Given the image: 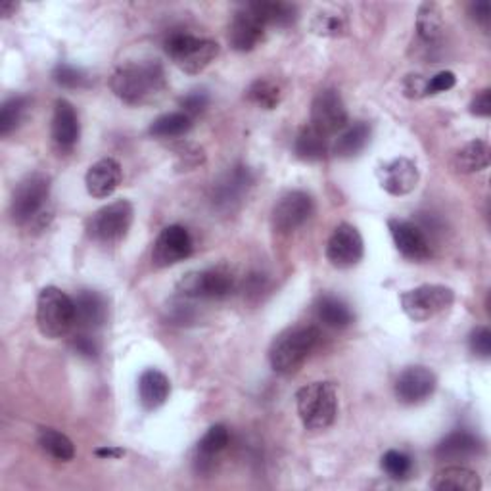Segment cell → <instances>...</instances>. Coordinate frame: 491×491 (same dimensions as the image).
<instances>
[{
	"mask_svg": "<svg viewBox=\"0 0 491 491\" xmlns=\"http://www.w3.org/2000/svg\"><path fill=\"white\" fill-rule=\"evenodd\" d=\"M311 31L319 37H344L347 33V19L340 12H319L311 19Z\"/></svg>",
	"mask_w": 491,
	"mask_h": 491,
	"instance_id": "obj_36",
	"label": "cell"
},
{
	"mask_svg": "<svg viewBox=\"0 0 491 491\" xmlns=\"http://www.w3.org/2000/svg\"><path fill=\"white\" fill-rule=\"evenodd\" d=\"M426 81L422 75H407L403 81V94L407 98H422L426 96Z\"/></svg>",
	"mask_w": 491,
	"mask_h": 491,
	"instance_id": "obj_44",
	"label": "cell"
},
{
	"mask_svg": "<svg viewBox=\"0 0 491 491\" xmlns=\"http://www.w3.org/2000/svg\"><path fill=\"white\" fill-rule=\"evenodd\" d=\"M175 154H176V160H179V164H176V167H181L185 171H190L194 167H198L206 162V154L202 148H198L196 144H181L175 148Z\"/></svg>",
	"mask_w": 491,
	"mask_h": 491,
	"instance_id": "obj_39",
	"label": "cell"
},
{
	"mask_svg": "<svg viewBox=\"0 0 491 491\" xmlns=\"http://www.w3.org/2000/svg\"><path fill=\"white\" fill-rule=\"evenodd\" d=\"M317 319L330 328H346L353 323V313L346 302L336 296H321L315 304Z\"/></svg>",
	"mask_w": 491,
	"mask_h": 491,
	"instance_id": "obj_29",
	"label": "cell"
},
{
	"mask_svg": "<svg viewBox=\"0 0 491 491\" xmlns=\"http://www.w3.org/2000/svg\"><path fill=\"white\" fill-rule=\"evenodd\" d=\"M50 194V179L43 173H31L19 181L12 194L10 215L16 225H27L41 218Z\"/></svg>",
	"mask_w": 491,
	"mask_h": 491,
	"instance_id": "obj_8",
	"label": "cell"
},
{
	"mask_svg": "<svg viewBox=\"0 0 491 491\" xmlns=\"http://www.w3.org/2000/svg\"><path fill=\"white\" fill-rule=\"evenodd\" d=\"M230 442L229 428L225 424H213L208 428L202 440L196 443V463L200 466L211 464V459L218 457L221 451L227 449Z\"/></svg>",
	"mask_w": 491,
	"mask_h": 491,
	"instance_id": "obj_28",
	"label": "cell"
},
{
	"mask_svg": "<svg viewBox=\"0 0 491 491\" xmlns=\"http://www.w3.org/2000/svg\"><path fill=\"white\" fill-rule=\"evenodd\" d=\"M455 85H457V77L454 71H440L426 81V96L451 91Z\"/></svg>",
	"mask_w": 491,
	"mask_h": 491,
	"instance_id": "obj_41",
	"label": "cell"
},
{
	"mask_svg": "<svg viewBox=\"0 0 491 491\" xmlns=\"http://www.w3.org/2000/svg\"><path fill=\"white\" fill-rule=\"evenodd\" d=\"M296 407L302 424L311 430H326L338 415V391L334 382H313L298 390Z\"/></svg>",
	"mask_w": 491,
	"mask_h": 491,
	"instance_id": "obj_3",
	"label": "cell"
},
{
	"mask_svg": "<svg viewBox=\"0 0 491 491\" xmlns=\"http://www.w3.org/2000/svg\"><path fill=\"white\" fill-rule=\"evenodd\" d=\"M209 104V96L204 91H192L185 98H181V108L187 115H198L202 113Z\"/></svg>",
	"mask_w": 491,
	"mask_h": 491,
	"instance_id": "obj_42",
	"label": "cell"
},
{
	"mask_svg": "<svg viewBox=\"0 0 491 491\" xmlns=\"http://www.w3.org/2000/svg\"><path fill=\"white\" fill-rule=\"evenodd\" d=\"M470 113L478 115V117H489L491 115V91L484 89L482 92H478L473 102H470Z\"/></svg>",
	"mask_w": 491,
	"mask_h": 491,
	"instance_id": "obj_45",
	"label": "cell"
},
{
	"mask_svg": "<svg viewBox=\"0 0 491 491\" xmlns=\"http://www.w3.org/2000/svg\"><path fill=\"white\" fill-rule=\"evenodd\" d=\"M491 162V150L486 141H473L464 144L454 158V167L457 173L470 175L480 173L489 167Z\"/></svg>",
	"mask_w": 491,
	"mask_h": 491,
	"instance_id": "obj_26",
	"label": "cell"
},
{
	"mask_svg": "<svg viewBox=\"0 0 491 491\" xmlns=\"http://www.w3.org/2000/svg\"><path fill=\"white\" fill-rule=\"evenodd\" d=\"M75 302V325L83 330L101 328L108 319V302L101 292L81 290L73 298Z\"/></svg>",
	"mask_w": 491,
	"mask_h": 491,
	"instance_id": "obj_21",
	"label": "cell"
},
{
	"mask_svg": "<svg viewBox=\"0 0 491 491\" xmlns=\"http://www.w3.org/2000/svg\"><path fill=\"white\" fill-rule=\"evenodd\" d=\"M94 455L101 459H120L125 455V451L122 447H113V445H106V447H98L94 449Z\"/></svg>",
	"mask_w": 491,
	"mask_h": 491,
	"instance_id": "obj_47",
	"label": "cell"
},
{
	"mask_svg": "<svg viewBox=\"0 0 491 491\" xmlns=\"http://www.w3.org/2000/svg\"><path fill=\"white\" fill-rule=\"evenodd\" d=\"M234 290L232 272L225 267L192 271L176 286L185 300H225Z\"/></svg>",
	"mask_w": 491,
	"mask_h": 491,
	"instance_id": "obj_9",
	"label": "cell"
},
{
	"mask_svg": "<svg viewBox=\"0 0 491 491\" xmlns=\"http://www.w3.org/2000/svg\"><path fill=\"white\" fill-rule=\"evenodd\" d=\"M365 255V242L358 227L340 223L326 242V260L336 269L356 267Z\"/></svg>",
	"mask_w": 491,
	"mask_h": 491,
	"instance_id": "obj_10",
	"label": "cell"
},
{
	"mask_svg": "<svg viewBox=\"0 0 491 491\" xmlns=\"http://www.w3.org/2000/svg\"><path fill=\"white\" fill-rule=\"evenodd\" d=\"M313 211H315V202L311 194L290 190L272 208V227L279 232H294L311 219Z\"/></svg>",
	"mask_w": 491,
	"mask_h": 491,
	"instance_id": "obj_14",
	"label": "cell"
},
{
	"mask_svg": "<svg viewBox=\"0 0 491 491\" xmlns=\"http://www.w3.org/2000/svg\"><path fill=\"white\" fill-rule=\"evenodd\" d=\"M430 487L436 491H478L482 487L480 476L466 466H445L432 478Z\"/></svg>",
	"mask_w": 491,
	"mask_h": 491,
	"instance_id": "obj_24",
	"label": "cell"
},
{
	"mask_svg": "<svg viewBox=\"0 0 491 491\" xmlns=\"http://www.w3.org/2000/svg\"><path fill=\"white\" fill-rule=\"evenodd\" d=\"M267 26L248 6L232 16L229 26V45L237 52H251L265 41Z\"/></svg>",
	"mask_w": 491,
	"mask_h": 491,
	"instance_id": "obj_16",
	"label": "cell"
},
{
	"mask_svg": "<svg viewBox=\"0 0 491 491\" xmlns=\"http://www.w3.org/2000/svg\"><path fill=\"white\" fill-rule=\"evenodd\" d=\"M123 171L120 162L113 158H102L92 164L85 175V187L92 198H108L122 185Z\"/></svg>",
	"mask_w": 491,
	"mask_h": 491,
	"instance_id": "obj_19",
	"label": "cell"
},
{
	"mask_svg": "<svg viewBox=\"0 0 491 491\" xmlns=\"http://www.w3.org/2000/svg\"><path fill=\"white\" fill-rule=\"evenodd\" d=\"M294 152L304 162H321L328 152V141L323 133L309 125L298 133L296 143H294Z\"/></svg>",
	"mask_w": 491,
	"mask_h": 491,
	"instance_id": "obj_31",
	"label": "cell"
},
{
	"mask_svg": "<svg viewBox=\"0 0 491 491\" xmlns=\"http://www.w3.org/2000/svg\"><path fill=\"white\" fill-rule=\"evenodd\" d=\"M167 87L164 66L155 60L129 62L112 73L110 89L127 104H146Z\"/></svg>",
	"mask_w": 491,
	"mask_h": 491,
	"instance_id": "obj_1",
	"label": "cell"
},
{
	"mask_svg": "<svg viewBox=\"0 0 491 491\" xmlns=\"http://www.w3.org/2000/svg\"><path fill=\"white\" fill-rule=\"evenodd\" d=\"M370 141V127L365 122H358L349 125L340 136L336 144H334V154L338 155V158H356L359 155L365 146Z\"/></svg>",
	"mask_w": 491,
	"mask_h": 491,
	"instance_id": "obj_30",
	"label": "cell"
},
{
	"mask_svg": "<svg viewBox=\"0 0 491 491\" xmlns=\"http://www.w3.org/2000/svg\"><path fill=\"white\" fill-rule=\"evenodd\" d=\"M438 388V379L434 372L422 365L407 367L396 380L394 391L400 403L419 405L432 398Z\"/></svg>",
	"mask_w": 491,
	"mask_h": 491,
	"instance_id": "obj_15",
	"label": "cell"
},
{
	"mask_svg": "<svg viewBox=\"0 0 491 491\" xmlns=\"http://www.w3.org/2000/svg\"><path fill=\"white\" fill-rule=\"evenodd\" d=\"M382 468L390 478L405 480V478H409L411 470H412V461L407 454H403V451L390 449L382 457Z\"/></svg>",
	"mask_w": 491,
	"mask_h": 491,
	"instance_id": "obj_37",
	"label": "cell"
},
{
	"mask_svg": "<svg viewBox=\"0 0 491 491\" xmlns=\"http://www.w3.org/2000/svg\"><path fill=\"white\" fill-rule=\"evenodd\" d=\"M319 338V328L311 325H296L283 330L279 336L272 340L269 349V361L272 370L284 377L298 372L305 359L313 353V349L317 347Z\"/></svg>",
	"mask_w": 491,
	"mask_h": 491,
	"instance_id": "obj_2",
	"label": "cell"
},
{
	"mask_svg": "<svg viewBox=\"0 0 491 491\" xmlns=\"http://www.w3.org/2000/svg\"><path fill=\"white\" fill-rule=\"evenodd\" d=\"M470 16H473L478 24L486 26L491 17V6L486 0H480V3L470 5Z\"/></svg>",
	"mask_w": 491,
	"mask_h": 491,
	"instance_id": "obj_46",
	"label": "cell"
},
{
	"mask_svg": "<svg viewBox=\"0 0 491 491\" xmlns=\"http://www.w3.org/2000/svg\"><path fill=\"white\" fill-rule=\"evenodd\" d=\"M38 445L48 454L52 459L56 461H73L75 457V445L73 442L62 434V432H58L56 428H41L38 430Z\"/></svg>",
	"mask_w": 491,
	"mask_h": 491,
	"instance_id": "obj_32",
	"label": "cell"
},
{
	"mask_svg": "<svg viewBox=\"0 0 491 491\" xmlns=\"http://www.w3.org/2000/svg\"><path fill=\"white\" fill-rule=\"evenodd\" d=\"M455 302V292L443 284H422L403 292L400 304L405 315L415 323H426L447 311Z\"/></svg>",
	"mask_w": 491,
	"mask_h": 491,
	"instance_id": "obj_7",
	"label": "cell"
},
{
	"mask_svg": "<svg viewBox=\"0 0 491 491\" xmlns=\"http://www.w3.org/2000/svg\"><path fill=\"white\" fill-rule=\"evenodd\" d=\"M421 173L417 164L409 158H396L379 169L380 187L391 196H407L417 188Z\"/></svg>",
	"mask_w": 491,
	"mask_h": 491,
	"instance_id": "obj_18",
	"label": "cell"
},
{
	"mask_svg": "<svg viewBox=\"0 0 491 491\" xmlns=\"http://www.w3.org/2000/svg\"><path fill=\"white\" fill-rule=\"evenodd\" d=\"M194 251V240L183 225L165 227L152 248V263L158 269L173 267L188 260Z\"/></svg>",
	"mask_w": 491,
	"mask_h": 491,
	"instance_id": "obj_11",
	"label": "cell"
},
{
	"mask_svg": "<svg viewBox=\"0 0 491 491\" xmlns=\"http://www.w3.org/2000/svg\"><path fill=\"white\" fill-rule=\"evenodd\" d=\"M75 325V302L66 292L47 286L37 298V326L45 338L66 336Z\"/></svg>",
	"mask_w": 491,
	"mask_h": 491,
	"instance_id": "obj_5",
	"label": "cell"
},
{
	"mask_svg": "<svg viewBox=\"0 0 491 491\" xmlns=\"http://www.w3.org/2000/svg\"><path fill=\"white\" fill-rule=\"evenodd\" d=\"M417 35L424 45H436L443 35V14L436 3H422L417 12Z\"/></svg>",
	"mask_w": 491,
	"mask_h": 491,
	"instance_id": "obj_27",
	"label": "cell"
},
{
	"mask_svg": "<svg viewBox=\"0 0 491 491\" xmlns=\"http://www.w3.org/2000/svg\"><path fill=\"white\" fill-rule=\"evenodd\" d=\"M192 129V117L185 112H171L158 117L150 125V134L154 139H176Z\"/></svg>",
	"mask_w": 491,
	"mask_h": 491,
	"instance_id": "obj_33",
	"label": "cell"
},
{
	"mask_svg": "<svg viewBox=\"0 0 491 491\" xmlns=\"http://www.w3.org/2000/svg\"><path fill=\"white\" fill-rule=\"evenodd\" d=\"M165 54L173 64L188 75L202 73L219 56V45L185 31L171 33L164 43Z\"/></svg>",
	"mask_w": 491,
	"mask_h": 491,
	"instance_id": "obj_4",
	"label": "cell"
},
{
	"mask_svg": "<svg viewBox=\"0 0 491 491\" xmlns=\"http://www.w3.org/2000/svg\"><path fill=\"white\" fill-rule=\"evenodd\" d=\"M16 3H3V6H0V14H3L5 17H10L14 12H16Z\"/></svg>",
	"mask_w": 491,
	"mask_h": 491,
	"instance_id": "obj_48",
	"label": "cell"
},
{
	"mask_svg": "<svg viewBox=\"0 0 491 491\" xmlns=\"http://www.w3.org/2000/svg\"><path fill=\"white\" fill-rule=\"evenodd\" d=\"M311 127L330 136L347 127V110L336 89L321 91L311 102Z\"/></svg>",
	"mask_w": 491,
	"mask_h": 491,
	"instance_id": "obj_13",
	"label": "cell"
},
{
	"mask_svg": "<svg viewBox=\"0 0 491 491\" xmlns=\"http://www.w3.org/2000/svg\"><path fill=\"white\" fill-rule=\"evenodd\" d=\"M52 80L64 89H81L87 85V75L80 68L69 64H58L52 71Z\"/></svg>",
	"mask_w": 491,
	"mask_h": 491,
	"instance_id": "obj_38",
	"label": "cell"
},
{
	"mask_svg": "<svg viewBox=\"0 0 491 491\" xmlns=\"http://www.w3.org/2000/svg\"><path fill=\"white\" fill-rule=\"evenodd\" d=\"M80 134L81 125L73 104L66 101V98L56 101L52 115V139L56 146L60 150H71L77 144V141H80Z\"/></svg>",
	"mask_w": 491,
	"mask_h": 491,
	"instance_id": "obj_20",
	"label": "cell"
},
{
	"mask_svg": "<svg viewBox=\"0 0 491 491\" xmlns=\"http://www.w3.org/2000/svg\"><path fill=\"white\" fill-rule=\"evenodd\" d=\"M480 442L475 434L464 430L451 432L449 436H445L438 445H436V457L445 463H457V461H466L473 455L478 454Z\"/></svg>",
	"mask_w": 491,
	"mask_h": 491,
	"instance_id": "obj_23",
	"label": "cell"
},
{
	"mask_svg": "<svg viewBox=\"0 0 491 491\" xmlns=\"http://www.w3.org/2000/svg\"><path fill=\"white\" fill-rule=\"evenodd\" d=\"M29 101L26 96H12L0 108V136H8L24 122Z\"/></svg>",
	"mask_w": 491,
	"mask_h": 491,
	"instance_id": "obj_35",
	"label": "cell"
},
{
	"mask_svg": "<svg viewBox=\"0 0 491 491\" xmlns=\"http://www.w3.org/2000/svg\"><path fill=\"white\" fill-rule=\"evenodd\" d=\"M171 394V382L158 368H146L139 379V401L143 409H160Z\"/></svg>",
	"mask_w": 491,
	"mask_h": 491,
	"instance_id": "obj_22",
	"label": "cell"
},
{
	"mask_svg": "<svg viewBox=\"0 0 491 491\" xmlns=\"http://www.w3.org/2000/svg\"><path fill=\"white\" fill-rule=\"evenodd\" d=\"M255 183V176L250 167L234 165L229 169L221 179L213 185L211 202L219 211L237 209L248 196L250 188Z\"/></svg>",
	"mask_w": 491,
	"mask_h": 491,
	"instance_id": "obj_12",
	"label": "cell"
},
{
	"mask_svg": "<svg viewBox=\"0 0 491 491\" xmlns=\"http://www.w3.org/2000/svg\"><path fill=\"white\" fill-rule=\"evenodd\" d=\"M468 347L480 359L491 358V332L487 326H478L468 336Z\"/></svg>",
	"mask_w": 491,
	"mask_h": 491,
	"instance_id": "obj_40",
	"label": "cell"
},
{
	"mask_svg": "<svg viewBox=\"0 0 491 491\" xmlns=\"http://www.w3.org/2000/svg\"><path fill=\"white\" fill-rule=\"evenodd\" d=\"M388 229H390L391 239H394L398 251L403 255V258L421 263V262H426L432 255L428 239L415 223L405 221V219H390Z\"/></svg>",
	"mask_w": 491,
	"mask_h": 491,
	"instance_id": "obj_17",
	"label": "cell"
},
{
	"mask_svg": "<svg viewBox=\"0 0 491 491\" xmlns=\"http://www.w3.org/2000/svg\"><path fill=\"white\" fill-rule=\"evenodd\" d=\"M246 6L258 16L267 27H290L296 24L300 16L296 5L281 3V0H260V3H250Z\"/></svg>",
	"mask_w": 491,
	"mask_h": 491,
	"instance_id": "obj_25",
	"label": "cell"
},
{
	"mask_svg": "<svg viewBox=\"0 0 491 491\" xmlns=\"http://www.w3.org/2000/svg\"><path fill=\"white\" fill-rule=\"evenodd\" d=\"M71 347L75 349L77 356L87 358V359H92L98 356V344L92 336H89V334H77V336H73Z\"/></svg>",
	"mask_w": 491,
	"mask_h": 491,
	"instance_id": "obj_43",
	"label": "cell"
},
{
	"mask_svg": "<svg viewBox=\"0 0 491 491\" xmlns=\"http://www.w3.org/2000/svg\"><path fill=\"white\" fill-rule=\"evenodd\" d=\"M134 208L129 200H115L91 215L87 221L89 239L101 244L122 242L133 225Z\"/></svg>",
	"mask_w": 491,
	"mask_h": 491,
	"instance_id": "obj_6",
	"label": "cell"
},
{
	"mask_svg": "<svg viewBox=\"0 0 491 491\" xmlns=\"http://www.w3.org/2000/svg\"><path fill=\"white\" fill-rule=\"evenodd\" d=\"M246 98L262 110H274L283 102V89L271 80H258L248 87Z\"/></svg>",
	"mask_w": 491,
	"mask_h": 491,
	"instance_id": "obj_34",
	"label": "cell"
}]
</instances>
